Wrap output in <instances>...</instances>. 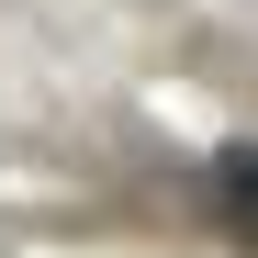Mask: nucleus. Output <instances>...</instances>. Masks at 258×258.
I'll use <instances>...</instances> for the list:
<instances>
[{"mask_svg":"<svg viewBox=\"0 0 258 258\" xmlns=\"http://www.w3.org/2000/svg\"><path fill=\"white\" fill-rule=\"evenodd\" d=\"M213 191H225V213H236L247 247H258V146H225V157H213Z\"/></svg>","mask_w":258,"mask_h":258,"instance_id":"nucleus-1","label":"nucleus"}]
</instances>
